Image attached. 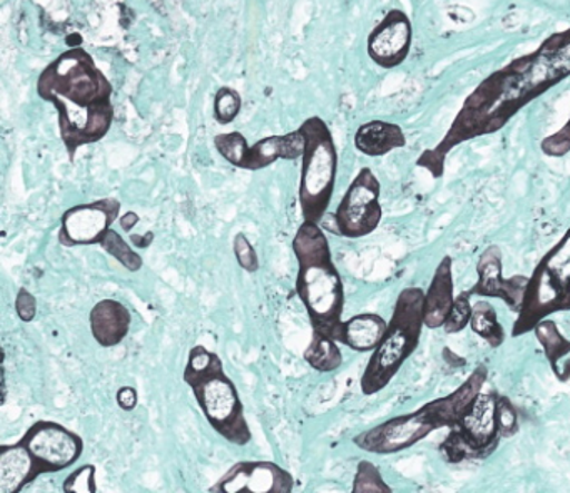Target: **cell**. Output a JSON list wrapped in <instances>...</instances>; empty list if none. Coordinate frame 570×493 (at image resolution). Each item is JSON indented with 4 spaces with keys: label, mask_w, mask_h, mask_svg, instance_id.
<instances>
[{
    "label": "cell",
    "mask_w": 570,
    "mask_h": 493,
    "mask_svg": "<svg viewBox=\"0 0 570 493\" xmlns=\"http://www.w3.org/2000/svg\"><path fill=\"white\" fill-rule=\"evenodd\" d=\"M139 396L136 388L132 386H121L116 393V403H118L119 408L125 410V412H132V410L138 406Z\"/></svg>",
    "instance_id": "836d02e7"
},
{
    "label": "cell",
    "mask_w": 570,
    "mask_h": 493,
    "mask_svg": "<svg viewBox=\"0 0 570 493\" xmlns=\"http://www.w3.org/2000/svg\"><path fill=\"white\" fill-rule=\"evenodd\" d=\"M495 390L480 393L469 412L450 428L449 435L439 446L440 455L449 463L483 460L499 446V420H497Z\"/></svg>",
    "instance_id": "9c48e42d"
},
{
    "label": "cell",
    "mask_w": 570,
    "mask_h": 493,
    "mask_svg": "<svg viewBox=\"0 0 570 493\" xmlns=\"http://www.w3.org/2000/svg\"><path fill=\"white\" fill-rule=\"evenodd\" d=\"M470 293L463 292L459 296H455L452 309H450L449 316H446L445 329L446 335H455V333L463 332L466 326L470 325L472 319L473 305L470 303Z\"/></svg>",
    "instance_id": "83f0119b"
},
{
    "label": "cell",
    "mask_w": 570,
    "mask_h": 493,
    "mask_svg": "<svg viewBox=\"0 0 570 493\" xmlns=\"http://www.w3.org/2000/svg\"><path fill=\"white\" fill-rule=\"evenodd\" d=\"M405 146V132L395 122L373 119L360 126L355 132V148L368 158H382Z\"/></svg>",
    "instance_id": "44dd1931"
},
{
    "label": "cell",
    "mask_w": 570,
    "mask_h": 493,
    "mask_svg": "<svg viewBox=\"0 0 570 493\" xmlns=\"http://www.w3.org/2000/svg\"><path fill=\"white\" fill-rule=\"evenodd\" d=\"M96 469L91 463L78 466L72 470L62 483V492L65 493H96L98 485H96Z\"/></svg>",
    "instance_id": "f1b7e54d"
},
{
    "label": "cell",
    "mask_w": 570,
    "mask_h": 493,
    "mask_svg": "<svg viewBox=\"0 0 570 493\" xmlns=\"http://www.w3.org/2000/svg\"><path fill=\"white\" fill-rule=\"evenodd\" d=\"M470 328L480 338L485 339L492 348H499L505 342V332L497 319V312L489 302L482 299L473 305Z\"/></svg>",
    "instance_id": "cb8c5ba5"
},
{
    "label": "cell",
    "mask_w": 570,
    "mask_h": 493,
    "mask_svg": "<svg viewBox=\"0 0 570 493\" xmlns=\"http://www.w3.org/2000/svg\"><path fill=\"white\" fill-rule=\"evenodd\" d=\"M560 312H570V226L533 269L513 323V338Z\"/></svg>",
    "instance_id": "ba28073f"
},
{
    "label": "cell",
    "mask_w": 570,
    "mask_h": 493,
    "mask_svg": "<svg viewBox=\"0 0 570 493\" xmlns=\"http://www.w3.org/2000/svg\"><path fill=\"white\" fill-rule=\"evenodd\" d=\"M489 369L476 366L472 375L450 395L432 400L406 415L393 416L353 438L355 446L375 455H392L412 448L440 428H452L482 393Z\"/></svg>",
    "instance_id": "277c9868"
},
{
    "label": "cell",
    "mask_w": 570,
    "mask_h": 493,
    "mask_svg": "<svg viewBox=\"0 0 570 493\" xmlns=\"http://www.w3.org/2000/svg\"><path fill=\"white\" fill-rule=\"evenodd\" d=\"M389 322L376 313H362L340 323L335 339L353 352L368 353L379 346L385 335Z\"/></svg>",
    "instance_id": "ffe728a7"
},
{
    "label": "cell",
    "mask_w": 570,
    "mask_h": 493,
    "mask_svg": "<svg viewBox=\"0 0 570 493\" xmlns=\"http://www.w3.org/2000/svg\"><path fill=\"white\" fill-rule=\"evenodd\" d=\"M183 379L191 390L209 426L219 436L238 446L252 442L253 433L246 420L245 406L218 353L203 345L193 346Z\"/></svg>",
    "instance_id": "5b68a950"
},
{
    "label": "cell",
    "mask_w": 570,
    "mask_h": 493,
    "mask_svg": "<svg viewBox=\"0 0 570 493\" xmlns=\"http://www.w3.org/2000/svg\"><path fill=\"white\" fill-rule=\"evenodd\" d=\"M36 91L55 106L59 135L71 161L79 149L102 141L111 131L115 88L86 49H69L46 66Z\"/></svg>",
    "instance_id": "7a4b0ae2"
},
{
    "label": "cell",
    "mask_w": 570,
    "mask_h": 493,
    "mask_svg": "<svg viewBox=\"0 0 570 493\" xmlns=\"http://www.w3.org/2000/svg\"><path fill=\"white\" fill-rule=\"evenodd\" d=\"M305 151V138L302 131L288 132L283 136H269V138L259 139L253 146H246L245 158H243L242 168L246 171H262L276 161H296L302 159Z\"/></svg>",
    "instance_id": "e0dca14e"
},
{
    "label": "cell",
    "mask_w": 570,
    "mask_h": 493,
    "mask_svg": "<svg viewBox=\"0 0 570 493\" xmlns=\"http://www.w3.org/2000/svg\"><path fill=\"white\" fill-rule=\"evenodd\" d=\"M413 45V26L402 9H390L366 39L368 58L379 68L396 69L409 59Z\"/></svg>",
    "instance_id": "5bb4252c"
},
{
    "label": "cell",
    "mask_w": 570,
    "mask_h": 493,
    "mask_svg": "<svg viewBox=\"0 0 570 493\" xmlns=\"http://www.w3.org/2000/svg\"><path fill=\"white\" fill-rule=\"evenodd\" d=\"M303 358L315 372L332 373L343 365L338 342L325 332L313 329L312 342L303 352Z\"/></svg>",
    "instance_id": "603a6c76"
},
{
    "label": "cell",
    "mask_w": 570,
    "mask_h": 493,
    "mask_svg": "<svg viewBox=\"0 0 570 493\" xmlns=\"http://www.w3.org/2000/svg\"><path fill=\"white\" fill-rule=\"evenodd\" d=\"M98 246H101L102 252L112 256V258H115L119 265L125 266L128 272H139V269L142 268V265H145L141 255L131 248V243L126 241V239L112 228L102 236Z\"/></svg>",
    "instance_id": "d4e9b609"
},
{
    "label": "cell",
    "mask_w": 570,
    "mask_h": 493,
    "mask_svg": "<svg viewBox=\"0 0 570 493\" xmlns=\"http://www.w3.org/2000/svg\"><path fill=\"white\" fill-rule=\"evenodd\" d=\"M540 151L549 158H563V156L570 152V118L567 119L566 125L553 132V135L547 136L540 142Z\"/></svg>",
    "instance_id": "4dcf8cb0"
},
{
    "label": "cell",
    "mask_w": 570,
    "mask_h": 493,
    "mask_svg": "<svg viewBox=\"0 0 570 493\" xmlns=\"http://www.w3.org/2000/svg\"><path fill=\"white\" fill-rule=\"evenodd\" d=\"M295 476L275 462H238L209 489L212 493H292Z\"/></svg>",
    "instance_id": "4fadbf2b"
},
{
    "label": "cell",
    "mask_w": 570,
    "mask_h": 493,
    "mask_svg": "<svg viewBox=\"0 0 570 493\" xmlns=\"http://www.w3.org/2000/svg\"><path fill=\"white\" fill-rule=\"evenodd\" d=\"M502 249L499 246L490 245L483 249L476 263V275L479 282L469 289L472 296H483V298H499L507 303L512 312H520L523 295H525V276H503Z\"/></svg>",
    "instance_id": "9a60e30c"
},
{
    "label": "cell",
    "mask_w": 570,
    "mask_h": 493,
    "mask_svg": "<svg viewBox=\"0 0 570 493\" xmlns=\"http://www.w3.org/2000/svg\"><path fill=\"white\" fill-rule=\"evenodd\" d=\"M497 420H499L502 438H510L519 432V415H517L515 406L507 396L499 395V400H497Z\"/></svg>",
    "instance_id": "1f68e13d"
},
{
    "label": "cell",
    "mask_w": 570,
    "mask_h": 493,
    "mask_svg": "<svg viewBox=\"0 0 570 493\" xmlns=\"http://www.w3.org/2000/svg\"><path fill=\"white\" fill-rule=\"evenodd\" d=\"M305 138L299 176L298 199L303 221L322 223L328 215L338 175V151L332 129L318 116L299 126Z\"/></svg>",
    "instance_id": "52a82bcc"
},
{
    "label": "cell",
    "mask_w": 570,
    "mask_h": 493,
    "mask_svg": "<svg viewBox=\"0 0 570 493\" xmlns=\"http://www.w3.org/2000/svg\"><path fill=\"white\" fill-rule=\"evenodd\" d=\"M570 78V28L550 34L535 51L513 59L483 79L456 112L439 145L416 159L432 178H442L446 156L472 139L492 136L525 106Z\"/></svg>",
    "instance_id": "6da1fadb"
},
{
    "label": "cell",
    "mask_w": 570,
    "mask_h": 493,
    "mask_svg": "<svg viewBox=\"0 0 570 493\" xmlns=\"http://www.w3.org/2000/svg\"><path fill=\"white\" fill-rule=\"evenodd\" d=\"M423 302H425V292L416 286H410L400 292L385 335L379 346L373 349L365 372L360 378L363 395L372 396L385 390L395 378L403 363L415 352L425 326Z\"/></svg>",
    "instance_id": "8992f818"
},
{
    "label": "cell",
    "mask_w": 570,
    "mask_h": 493,
    "mask_svg": "<svg viewBox=\"0 0 570 493\" xmlns=\"http://www.w3.org/2000/svg\"><path fill=\"white\" fill-rule=\"evenodd\" d=\"M14 306L21 322H35L36 316H38V299L28 288H19Z\"/></svg>",
    "instance_id": "d6a6232c"
},
{
    "label": "cell",
    "mask_w": 570,
    "mask_h": 493,
    "mask_svg": "<svg viewBox=\"0 0 570 493\" xmlns=\"http://www.w3.org/2000/svg\"><path fill=\"white\" fill-rule=\"evenodd\" d=\"M452 265V258L445 256L436 266L429 289L425 292L423 319H425V326L429 329L443 328L446 316H449L453 302H455Z\"/></svg>",
    "instance_id": "d6986e66"
},
{
    "label": "cell",
    "mask_w": 570,
    "mask_h": 493,
    "mask_svg": "<svg viewBox=\"0 0 570 493\" xmlns=\"http://www.w3.org/2000/svg\"><path fill=\"white\" fill-rule=\"evenodd\" d=\"M298 273L295 289L308 313L313 329L328 333L335 338L343 322L345 286L333 262L332 248L322 225L303 221L292 243Z\"/></svg>",
    "instance_id": "3957f363"
},
{
    "label": "cell",
    "mask_w": 570,
    "mask_h": 493,
    "mask_svg": "<svg viewBox=\"0 0 570 493\" xmlns=\"http://www.w3.org/2000/svg\"><path fill=\"white\" fill-rule=\"evenodd\" d=\"M19 440L31 453L41 476L72 469L85 453L82 436L51 420L32 423Z\"/></svg>",
    "instance_id": "8fae6325"
},
{
    "label": "cell",
    "mask_w": 570,
    "mask_h": 493,
    "mask_svg": "<svg viewBox=\"0 0 570 493\" xmlns=\"http://www.w3.org/2000/svg\"><path fill=\"white\" fill-rule=\"evenodd\" d=\"M537 342L542 346L543 355L549 362L553 376L559 382L570 379V342L560 333L559 326L552 319L546 318L533 328Z\"/></svg>",
    "instance_id": "7402d4cb"
},
{
    "label": "cell",
    "mask_w": 570,
    "mask_h": 493,
    "mask_svg": "<svg viewBox=\"0 0 570 493\" xmlns=\"http://www.w3.org/2000/svg\"><path fill=\"white\" fill-rule=\"evenodd\" d=\"M233 253H235L239 268L245 269L246 273L258 272V253H256L255 246L245 233H236L235 239H233Z\"/></svg>",
    "instance_id": "f546056e"
},
{
    "label": "cell",
    "mask_w": 570,
    "mask_h": 493,
    "mask_svg": "<svg viewBox=\"0 0 570 493\" xmlns=\"http://www.w3.org/2000/svg\"><path fill=\"white\" fill-rule=\"evenodd\" d=\"M41 476L24 443L0 445V493H19Z\"/></svg>",
    "instance_id": "ac0fdd59"
},
{
    "label": "cell",
    "mask_w": 570,
    "mask_h": 493,
    "mask_svg": "<svg viewBox=\"0 0 570 493\" xmlns=\"http://www.w3.org/2000/svg\"><path fill=\"white\" fill-rule=\"evenodd\" d=\"M141 218H139L138 213L128 211L119 218V225H121L122 231L131 233V229H135L136 226L139 225Z\"/></svg>",
    "instance_id": "d590c367"
},
{
    "label": "cell",
    "mask_w": 570,
    "mask_h": 493,
    "mask_svg": "<svg viewBox=\"0 0 570 493\" xmlns=\"http://www.w3.org/2000/svg\"><path fill=\"white\" fill-rule=\"evenodd\" d=\"M242 96L232 88H219L213 102V115L222 126L232 125L242 112Z\"/></svg>",
    "instance_id": "4316f807"
},
{
    "label": "cell",
    "mask_w": 570,
    "mask_h": 493,
    "mask_svg": "<svg viewBox=\"0 0 570 493\" xmlns=\"http://www.w3.org/2000/svg\"><path fill=\"white\" fill-rule=\"evenodd\" d=\"M353 493H392L393 490L386 485L380 473L379 466L368 460H362L356 466L355 479H353Z\"/></svg>",
    "instance_id": "484cf974"
},
{
    "label": "cell",
    "mask_w": 570,
    "mask_h": 493,
    "mask_svg": "<svg viewBox=\"0 0 570 493\" xmlns=\"http://www.w3.org/2000/svg\"><path fill=\"white\" fill-rule=\"evenodd\" d=\"M131 323L132 315L128 306L115 298L101 299L89 313L92 338L102 348L121 345L129 335Z\"/></svg>",
    "instance_id": "2e32d148"
},
{
    "label": "cell",
    "mask_w": 570,
    "mask_h": 493,
    "mask_svg": "<svg viewBox=\"0 0 570 493\" xmlns=\"http://www.w3.org/2000/svg\"><path fill=\"white\" fill-rule=\"evenodd\" d=\"M382 185L375 172L370 168L360 169L352 185L346 189L338 208L330 218L320 223L323 229L342 236V238L360 239L372 235L383 218Z\"/></svg>",
    "instance_id": "30bf717a"
},
{
    "label": "cell",
    "mask_w": 570,
    "mask_h": 493,
    "mask_svg": "<svg viewBox=\"0 0 570 493\" xmlns=\"http://www.w3.org/2000/svg\"><path fill=\"white\" fill-rule=\"evenodd\" d=\"M129 241H131V245L135 246V248H149V246L153 245V241H155V233L146 231L142 233V235H131L129 236Z\"/></svg>",
    "instance_id": "e575fe53"
},
{
    "label": "cell",
    "mask_w": 570,
    "mask_h": 493,
    "mask_svg": "<svg viewBox=\"0 0 570 493\" xmlns=\"http://www.w3.org/2000/svg\"><path fill=\"white\" fill-rule=\"evenodd\" d=\"M121 206L116 198L72 206L62 215L58 241L68 248L99 245L102 236L121 218Z\"/></svg>",
    "instance_id": "7c38bea8"
}]
</instances>
